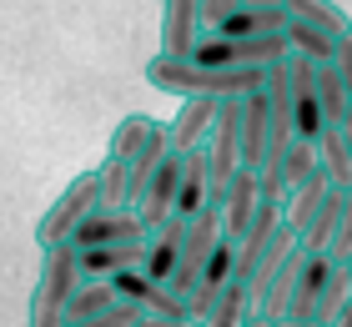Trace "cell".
<instances>
[{"instance_id": "83f0119b", "label": "cell", "mask_w": 352, "mask_h": 327, "mask_svg": "<svg viewBox=\"0 0 352 327\" xmlns=\"http://www.w3.org/2000/svg\"><path fill=\"white\" fill-rule=\"evenodd\" d=\"M342 141L352 146V111H347V121H342Z\"/></svg>"}, {"instance_id": "d6986e66", "label": "cell", "mask_w": 352, "mask_h": 327, "mask_svg": "<svg viewBox=\"0 0 352 327\" xmlns=\"http://www.w3.org/2000/svg\"><path fill=\"white\" fill-rule=\"evenodd\" d=\"M252 317H257V307H252L247 282H232V287L217 297V307L206 313V322H201V327H247Z\"/></svg>"}, {"instance_id": "d4e9b609", "label": "cell", "mask_w": 352, "mask_h": 327, "mask_svg": "<svg viewBox=\"0 0 352 327\" xmlns=\"http://www.w3.org/2000/svg\"><path fill=\"white\" fill-rule=\"evenodd\" d=\"M338 76H342V86L352 91V30H347L342 45H338Z\"/></svg>"}, {"instance_id": "30bf717a", "label": "cell", "mask_w": 352, "mask_h": 327, "mask_svg": "<svg viewBox=\"0 0 352 327\" xmlns=\"http://www.w3.org/2000/svg\"><path fill=\"white\" fill-rule=\"evenodd\" d=\"M182 242H186V222L171 217L166 226H156L146 237V257H141V272L151 277L156 287H171L176 267H182Z\"/></svg>"}, {"instance_id": "5bb4252c", "label": "cell", "mask_w": 352, "mask_h": 327, "mask_svg": "<svg viewBox=\"0 0 352 327\" xmlns=\"http://www.w3.org/2000/svg\"><path fill=\"white\" fill-rule=\"evenodd\" d=\"M342 202H347V191H332L322 202V211H317V217L307 222V232L297 237L302 252H312V257H327L332 252V237H338V222H342Z\"/></svg>"}, {"instance_id": "7a4b0ae2", "label": "cell", "mask_w": 352, "mask_h": 327, "mask_svg": "<svg viewBox=\"0 0 352 327\" xmlns=\"http://www.w3.org/2000/svg\"><path fill=\"white\" fill-rule=\"evenodd\" d=\"M101 211V171H81V176H71V187L56 196L51 207H45V217L36 222V242H41V252H51V247H71L76 232Z\"/></svg>"}, {"instance_id": "7c38bea8", "label": "cell", "mask_w": 352, "mask_h": 327, "mask_svg": "<svg viewBox=\"0 0 352 327\" xmlns=\"http://www.w3.org/2000/svg\"><path fill=\"white\" fill-rule=\"evenodd\" d=\"M332 191H338V187H332V176H327V171L307 176V182H302V187L282 202V222H287V232H297V237L307 232V222L317 217V211H322V202H327Z\"/></svg>"}, {"instance_id": "8fae6325", "label": "cell", "mask_w": 352, "mask_h": 327, "mask_svg": "<svg viewBox=\"0 0 352 327\" xmlns=\"http://www.w3.org/2000/svg\"><path fill=\"white\" fill-rule=\"evenodd\" d=\"M267 151H272V101L267 91H252L242 101V161L252 171H262Z\"/></svg>"}, {"instance_id": "4dcf8cb0", "label": "cell", "mask_w": 352, "mask_h": 327, "mask_svg": "<svg viewBox=\"0 0 352 327\" xmlns=\"http://www.w3.org/2000/svg\"><path fill=\"white\" fill-rule=\"evenodd\" d=\"M347 272H352V262H347Z\"/></svg>"}, {"instance_id": "5b68a950", "label": "cell", "mask_w": 352, "mask_h": 327, "mask_svg": "<svg viewBox=\"0 0 352 327\" xmlns=\"http://www.w3.org/2000/svg\"><path fill=\"white\" fill-rule=\"evenodd\" d=\"M146 222H141V211L136 207H126V211H96V217L76 232L71 247L76 252H101V247H136V242H146Z\"/></svg>"}, {"instance_id": "44dd1931", "label": "cell", "mask_w": 352, "mask_h": 327, "mask_svg": "<svg viewBox=\"0 0 352 327\" xmlns=\"http://www.w3.org/2000/svg\"><path fill=\"white\" fill-rule=\"evenodd\" d=\"M317 156H322V171L332 176V187L352 191V146L342 141V131H327V136L317 141Z\"/></svg>"}, {"instance_id": "3957f363", "label": "cell", "mask_w": 352, "mask_h": 327, "mask_svg": "<svg viewBox=\"0 0 352 327\" xmlns=\"http://www.w3.org/2000/svg\"><path fill=\"white\" fill-rule=\"evenodd\" d=\"M81 287V257L76 247L41 252V277L30 292V327H66V307Z\"/></svg>"}, {"instance_id": "ac0fdd59", "label": "cell", "mask_w": 352, "mask_h": 327, "mask_svg": "<svg viewBox=\"0 0 352 327\" xmlns=\"http://www.w3.org/2000/svg\"><path fill=\"white\" fill-rule=\"evenodd\" d=\"M96 171H101V211H126L136 202V191H131V161L106 156Z\"/></svg>"}, {"instance_id": "ba28073f", "label": "cell", "mask_w": 352, "mask_h": 327, "mask_svg": "<svg viewBox=\"0 0 352 327\" xmlns=\"http://www.w3.org/2000/svg\"><path fill=\"white\" fill-rule=\"evenodd\" d=\"M322 171V156H317V141H292L287 146V156L282 161H272V167L262 171V191L267 196H292L302 182H307V176H317Z\"/></svg>"}, {"instance_id": "7402d4cb", "label": "cell", "mask_w": 352, "mask_h": 327, "mask_svg": "<svg viewBox=\"0 0 352 327\" xmlns=\"http://www.w3.org/2000/svg\"><path fill=\"white\" fill-rule=\"evenodd\" d=\"M111 287H116V297H121V302H131L136 313H146V302L156 297V282H151V277L141 272V267L116 272V277H111Z\"/></svg>"}, {"instance_id": "f546056e", "label": "cell", "mask_w": 352, "mask_h": 327, "mask_svg": "<svg viewBox=\"0 0 352 327\" xmlns=\"http://www.w3.org/2000/svg\"><path fill=\"white\" fill-rule=\"evenodd\" d=\"M247 327H272V322H267V317H252V322H247Z\"/></svg>"}, {"instance_id": "4316f807", "label": "cell", "mask_w": 352, "mask_h": 327, "mask_svg": "<svg viewBox=\"0 0 352 327\" xmlns=\"http://www.w3.org/2000/svg\"><path fill=\"white\" fill-rule=\"evenodd\" d=\"M277 327H322V322H297V317H287V322H277Z\"/></svg>"}, {"instance_id": "9a60e30c", "label": "cell", "mask_w": 352, "mask_h": 327, "mask_svg": "<svg viewBox=\"0 0 352 327\" xmlns=\"http://www.w3.org/2000/svg\"><path fill=\"white\" fill-rule=\"evenodd\" d=\"M287 15H292V21H307L317 30H327L332 41H342L347 30H352L347 10L338 6V0H287Z\"/></svg>"}, {"instance_id": "e0dca14e", "label": "cell", "mask_w": 352, "mask_h": 327, "mask_svg": "<svg viewBox=\"0 0 352 327\" xmlns=\"http://www.w3.org/2000/svg\"><path fill=\"white\" fill-rule=\"evenodd\" d=\"M162 126L156 116H141V111H131L126 121H116V131H111V146H106V156H116V161H136L141 156V146L151 141V131Z\"/></svg>"}, {"instance_id": "cb8c5ba5", "label": "cell", "mask_w": 352, "mask_h": 327, "mask_svg": "<svg viewBox=\"0 0 352 327\" xmlns=\"http://www.w3.org/2000/svg\"><path fill=\"white\" fill-rule=\"evenodd\" d=\"M332 262H352V191H347V202H342V222H338V237H332Z\"/></svg>"}, {"instance_id": "8992f818", "label": "cell", "mask_w": 352, "mask_h": 327, "mask_svg": "<svg viewBox=\"0 0 352 327\" xmlns=\"http://www.w3.org/2000/svg\"><path fill=\"white\" fill-rule=\"evenodd\" d=\"M217 111H221L217 96H186V101L176 106V116L166 121V126H171V151H176V156L201 151L206 136H212V126H217Z\"/></svg>"}, {"instance_id": "52a82bcc", "label": "cell", "mask_w": 352, "mask_h": 327, "mask_svg": "<svg viewBox=\"0 0 352 327\" xmlns=\"http://www.w3.org/2000/svg\"><path fill=\"white\" fill-rule=\"evenodd\" d=\"M182 171H186V156H166L162 161V171L151 176V187L136 196V211H141V222H146V232H156V226H166L176 217V191H182Z\"/></svg>"}, {"instance_id": "2e32d148", "label": "cell", "mask_w": 352, "mask_h": 327, "mask_svg": "<svg viewBox=\"0 0 352 327\" xmlns=\"http://www.w3.org/2000/svg\"><path fill=\"white\" fill-rule=\"evenodd\" d=\"M287 45H292V56H307L312 65H338V45L342 41H332L327 30H317L307 21H292L287 25Z\"/></svg>"}, {"instance_id": "ffe728a7", "label": "cell", "mask_w": 352, "mask_h": 327, "mask_svg": "<svg viewBox=\"0 0 352 327\" xmlns=\"http://www.w3.org/2000/svg\"><path fill=\"white\" fill-rule=\"evenodd\" d=\"M121 297H116V287L111 282H81L76 287V297H71V307H66V322H86V317H101V313H111Z\"/></svg>"}, {"instance_id": "277c9868", "label": "cell", "mask_w": 352, "mask_h": 327, "mask_svg": "<svg viewBox=\"0 0 352 327\" xmlns=\"http://www.w3.org/2000/svg\"><path fill=\"white\" fill-rule=\"evenodd\" d=\"M206 41L201 0H162V61H191Z\"/></svg>"}, {"instance_id": "484cf974", "label": "cell", "mask_w": 352, "mask_h": 327, "mask_svg": "<svg viewBox=\"0 0 352 327\" xmlns=\"http://www.w3.org/2000/svg\"><path fill=\"white\" fill-rule=\"evenodd\" d=\"M136 327H197V322H171V317H141Z\"/></svg>"}, {"instance_id": "6da1fadb", "label": "cell", "mask_w": 352, "mask_h": 327, "mask_svg": "<svg viewBox=\"0 0 352 327\" xmlns=\"http://www.w3.org/2000/svg\"><path fill=\"white\" fill-rule=\"evenodd\" d=\"M146 81L151 86H162L171 96H217V101H247L252 91H262L267 86V76L262 71H201V65H191V61H162L156 56L146 65Z\"/></svg>"}, {"instance_id": "603a6c76", "label": "cell", "mask_w": 352, "mask_h": 327, "mask_svg": "<svg viewBox=\"0 0 352 327\" xmlns=\"http://www.w3.org/2000/svg\"><path fill=\"white\" fill-rule=\"evenodd\" d=\"M141 322V313L131 302H116L111 313H101V317H86V322H66V327H136Z\"/></svg>"}, {"instance_id": "4fadbf2b", "label": "cell", "mask_w": 352, "mask_h": 327, "mask_svg": "<svg viewBox=\"0 0 352 327\" xmlns=\"http://www.w3.org/2000/svg\"><path fill=\"white\" fill-rule=\"evenodd\" d=\"M206 207H212V167H206V151H191L182 171V191H176V217L197 222Z\"/></svg>"}, {"instance_id": "9c48e42d", "label": "cell", "mask_w": 352, "mask_h": 327, "mask_svg": "<svg viewBox=\"0 0 352 327\" xmlns=\"http://www.w3.org/2000/svg\"><path fill=\"white\" fill-rule=\"evenodd\" d=\"M217 207H221L227 242H242V237H247V226H252V217H257V207H262V171L242 167V171H236V182L227 187V196H221Z\"/></svg>"}, {"instance_id": "f1b7e54d", "label": "cell", "mask_w": 352, "mask_h": 327, "mask_svg": "<svg viewBox=\"0 0 352 327\" xmlns=\"http://www.w3.org/2000/svg\"><path fill=\"white\" fill-rule=\"evenodd\" d=\"M332 327H352V307H347V313H342L338 322H332Z\"/></svg>"}]
</instances>
